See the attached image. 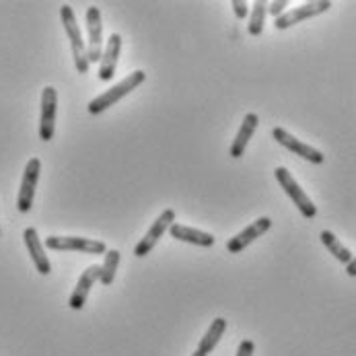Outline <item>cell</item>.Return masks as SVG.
Segmentation results:
<instances>
[{
	"label": "cell",
	"instance_id": "1",
	"mask_svg": "<svg viewBox=\"0 0 356 356\" xmlns=\"http://www.w3.org/2000/svg\"><path fill=\"white\" fill-rule=\"evenodd\" d=\"M147 81V72L145 70H134L132 74H126L124 81H120L118 85H113L109 91H105L102 95H97L95 99H91L89 105H87V111L91 115H97V113H103L105 109H109L111 105L124 99L128 93H132L134 89H138L143 83Z\"/></svg>",
	"mask_w": 356,
	"mask_h": 356
},
{
	"label": "cell",
	"instance_id": "2",
	"mask_svg": "<svg viewBox=\"0 0 356 356\" xmlns=\"http://www.w3.org/2000/svg\"><path fill=\"white\" fill-rule=\"evenodd\" d=\"M60 17H62V25H64V31L70 40V48H72V56H74V66L81 74H87L91 64H89V58H87V44L83 40V33H81V27H79V21H76V15L72 10L70 4H62L60 8Z\"/></svg>",
	"mask_w": 356,
	"mask_h": 356
},
{
	"label": "cell",
	"instance_id": "3",
	"mask_svg": "<svg viewBox=\"0 0 356 356\" xmlns=\"http://www.w3.org/2000/svg\"><path fill=\"white\" fill-rule=\"evenodd\" d=\"M274 175H276L280 188L286 192V196H289V198L295 202V206L299 208V212H301L305 218H313V216L317 214V206L311 202V198L303 192V188L297 184V179L291 175V171H289L286 167H276Z\"/></svg>",
	"mask_w": 356,
	"mask_h": 356
},
{
	"label": "cell",
	"instance_id": "4",
	"mask_svg": "<svg viewBox=\"0 0 356 356\" xmlns=\"http://www.w3.org/2000/svg\"><path fill=\"white\" fill-rule=\"evenodd\" d=\"M40 173H42V161L38 156L29 159L23 171V179H21V188H19V196H17V208L19 212H29L33 206L35 198V188L40 181Z\"/></svg>",
	"mask_w": 356,
	"mask_h": 356
},
{
	"label": "cell",
	"instance_id": "5",
	"mask_svg": "<svg viewBox=\"0 0 356 356\" xmlns=\"http://www.w3.org/2000/svg\"><path fill=\"white\" fill-rule=\"evenodd\" d=\"M46 248L54 252H83V254L103 255L107 252L105 243L97 239H85V237H56L50 235L46 239Z\"/></svg>",
	"mask_w": 356,
	"mask_h": 356
},
{
	"label": "cell",
	"instance_id": "6",
	"mask_svg": "<svg viewBox=\"0 0 356 356\" xmlns=\"http://www.w3.org/2000/svg\"><path fill=\"white\" fill-rule=\"evenodd\" d=\"M330 8H332V2H330V0H313V2H305V4H301V6H297V8H293V10L284 13V15H280L278 19H274V27L280 29V31H282V29H289V27L299 25V23H303V21L315 17V15H321V13H325V10H330Z\"/></svg>",
	"mask_w": 356,
	"mask_h": 356
},
{
	"label": "cell",
	"instance_id": "7",
	"mask_svg": "<svg viewBox=\"0 0 356 356\" xmlns=\"http://www.w3.org/2000/svg\"><path fill=\"white\" fill-rule=\"evenodd\" d=\"M58 115V91L54 87H44L42 91V113H40V138L50 143L56 132Z\"/></svg>",
	"mask_w": 356,
	"mask_h": 356
},
{
	"label": "cell",
	"instance_id": "8",
	"mask_svg": "<svg viewBox=\"0 0 356 356\" xmlns=\"http://www.w3.org/2000/svg\"><path fill=\"white\" fill-rule=\"evenodd\" d=\"M87 58L89 64H95L102 60L103 54V23L102 13L97 6H89L87 8Z\"/></svg>",
	"mask_w": 356,
	"mask_h": 356
},
{
	"label": "cell",
	"instance_id": "9",
	"mask_svg": "<svg viewBox=\"0 0 356 356\" xmlns=\"http://www.w3.org/2000/svg\"><path fill=\"white\" fill-rule=\"evenodd\" d=\"M175 222V212L171 210V208H167V210H163V214L154 220L153 225H151V229L147 231V235L140 239V243L134 248V255H138V257H145V255H149L154 250V245L159 243V239L169 231V227Z\"/></svg>",
	"mask_w": 356,
	"mask_h": 356
},
{
	"label": "cell",
	"instance_id": "10",
	"mask_svg": "<svg viewBox=\"0 0 356 356\" xmlns=\"http://www.w3.org/2000/svg\"><path fill=\"white\" fill-rule=\"evenodd\" d=\"M272 136H274V140H276L278 145H282L284 149H289L291 153H295L297 156L305 159V161H309V163L321 165V163L325 161V156H323L321 151H317V149H313V147L305 145L303 140L295 138V136H293V134H289L284 128H274V130H272Z\"/></svg>",
	"mask_w": 356,
	"mask_h": 356
},
{
	"label": "cell",
	"instance_id": "11",
	"mask_svg": "<svg viewBox=\"0 0 356 356\" xmlns=\"http://www.w3.org/2000/svg\"><path fill=\"white\" fill-rule=\"evenodd\" d=\"M270 227H272V220H270L268 216L257 218V220L252 222L250 227H245L241 233H237L233 239H229L227 250H229L231 254H239V252H243L248 245H252V243H254L257 237H261L264 233H268V231H270Z\"/></svg>",
	"mask_w": 356,
	"mask_h": 356
},
{
	"label": "cell",
	"instance_id": "12",
	"mask_svg": "<svg viewBox=\"0 0 356 356\" xmlns=\"http://www.w3.org/2000/svg\"><path fill=\"white\" fill-rule=\"evenodd\" d=\"M99 278H102V266H97V264L89 266V268L81 274V278H79V282H76V289L72 291L70 301H68L70 309L79 311V309H83V307H85V303H87V297H89V293H91L93 284H95Z\"/></svg>",
	"mask_w": 356,
	"mask_h": 356
},
{
	"label": "cell",
	"instance_id": "13",
	"mask_svg": "<svg viewBox=\"0 0 356 356\" xmlns=\"http://www.w3.org/2000/svg\"><path fill=\"white\" fill-rule=\"evenodd\" d=\"M23 241H25V248H27V252L31 255V259H33L38 272H40L42 276H48L51 272V264L50 259H48V255H46V252H44V243H42V239H40V235H38V229L27 227V229L23 231Z\"/></svg>",
	"mask_w": 356,
	"mask_h": 356
},
{
	"label": "cell",
	"instance_id": "14",
	"mask_svg": "<svg viewBox=\"0 0 356 356\" xmlns=\"http://www.w3.org/2000/svg\"><path fill=\"white\" fill-rule=\"evenodd\" d=\"M122 51V35L120 33H111L107 44L103 46L102 60H99V81H109L115 74V66H118V58Z\"/></svg>",
	"mask_w": 356,
	"mask_h": 356
},
{
	"label": "cell",
	"instance_id": "15",
	"mask_svg": "<svg viewBox=\"0 0 356 356\" xmlns=\"http://www.w3.org/2000/svg\"><path fill=\"white\" fill-rule=\"evenodd\" d=\"M169 233L173 239L177 241H184V243H192V245H200V248H210L214 245V235L200 231V229H192V227H186V225H177L173 222L169 227Z\"/></svg>",
	"mask_w": 356,
	"mask_h": 356
},
{
	"label": "cell",
	"instance_id": "16",
	"mask_svg": "<svg viewBox=\"0 0 356 356\" xmlns=\"http://www.w3.org/2000/svg\"><path fill=\"white\" fill-rule=\"evenodd\" d=\"M257 124H259L257 113H248V115L243 118L241 128H239V132H237V136H235V140H233V145H231V156H233V159L243 156L245 149H248V143L252 140V136H254L255 130H257Z\"/></svg>",
	"mask_w": 356,
	"mask_h": 356
},
{
	"label": "cell",
	"instance_id": "17",
	"mask_svg": "<svg viewBox=\"0 0 356 356\" xmlns=\"http://www.w3.org/2000/svg\"><path fill=\"white\" fill-rule=\"evenodd\" d=\"M225 330H227V319H225V317H216V319L210 323V327H208V332L204 334L202 340H200L198 350L206 356L210 355V353L216 348V344L220 342V338H222Z\"/></svg>",
	"mask_w": 356,
	"mask_h": 356
},
{
	"label": "cell",
	"instance_id": "18",
	"mask_svg": "<svg viewBox=\"0 0 356 356\" xmlns=\"http://www.w3.org/2000/svg\"><path fill=\"white\" fill-rule=\"evenodd\" d=\"M319 239H321V243L327 248V252L334 255L338 261H342V264H346V266L350 264V259H353L350 250H348L344 243H340V239H338L332 231H321Z\"/></svg>",
	"mask_w": 356,
	"mask_h": 356
},
{
	"label": "cell",
	"instance_id": "19",
	"mask_svg": "<svg viewBox=\"0 0 356 356\" xmlns=\"http://www.w3.org/2000/svg\"><path fill=\"white\" fill-rule=\"evenodd\" d=\"M266 15H268V2L266 0H255L254 8H252V17H250V25H248L250 35H254V38L261 35Z\"/></svg>",
	"mask_w": 356,
	"mask_h": 356
},
{
	"label": "cell",
	"instance_id": "20",
	"mask_svg": "<svg viewBox=\"0 0 356 356\" xmlns=\"http://www.w3.org/2000/svg\"><path fill=\"white\" fill-rule=\"evenodd\" d=\"M118 264H120V252L118 250H109L103 254V264H102V284L103 286H109L115 278V270H118Z\"/></svg>",
	"mask_w": 356,
	"mask_h": 356
},
{
	"label": "cell",
	"instance_id": "21",
	"mask_svg": "<svg viewBox=\"0 0 356 356\" xmlns=\"http://www.w3.org/2000/svg\"><path fill=\"white\" fill-rule=\"evenodd\" d=\"M289 6V0H276V2H270L268 4V13L274 17V19H278L280 15H284V8Z\"/></svg>",
	"mask_w": 356,
	"mask_h": 356
},
{
	"label": "cell",
	"instance_id": "22",
	"mask_svg": "<svg viewBox=\"0 0 356 356\" xmlns=\"http://www.w3.org/2000/svg\"><path fill=\"white\" fill-rule=\"evenodd\" d=\"M231 6H233L237 19H245V17H248V2H243V0H233Z\"/></svg>",
	"mask_w": 356,
	"mask_h": 356
},
{
	"label": "cell",
	"instance_id": "23",
	"mask_svg": "<svg viewBox=\"0 0 356 356\" xmlns=\"http://www.w3.org/2000/svg\"><path fill=\"white\" fill-rule=\"evenodd\" d=\"M255 350V344L252 340H243L241 344H239V350H237V356H254Z\"/></svg>",
	"mask_w": 356,
	"mask_h": 356
},
{
	"label": "cell",
	"instance_id": "24",
	"mask_svg": "<svg viewBox=\"0 0 356 356\" xmlns=\"http://www.w3.org/2000/svg\"><path fill=\"white\" fill-rule=\"evenodd\" d=\"M346 274H348V276H353V278L356 276V255H353L350 264L346 266Z\"/></svg>",
	"mask_w": 356,
	"mask_h": 356
},
{
	"label": "cell",
	"instance_id": "25",
	"mask_svg": "<svg viewBox=\"0 0 356 356\" xmlns=\"http://www.w3.org/2000/svg\"><path fill=\"white\" fill-rule=\"evenodd\" d=\"M192 356H206V355H202L200 350H196V353H194V355H192Z\"/></svg>",
	"mask_w": 356,
	"mask_h": 356
}]
</instances>
